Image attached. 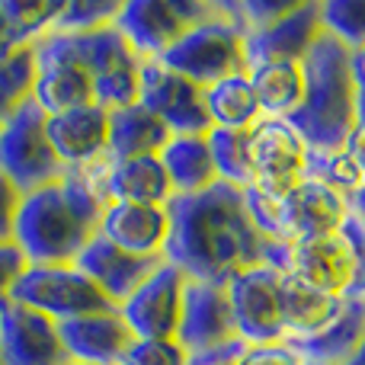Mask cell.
<instances>
[{"mask_svg":"<svg viewBox=\"0 0 365 365\" xmlns=\"http://www.w3.org/2000/svg\"><path fill=\"white\" fill-rule=\"evenodd\" d=\"M170 237L164 259L186 279L227 285L237 272L269 263L285 269L289 247L269 244L257 231L244 202V189L215 182L195 195H173Z\"/></svg>","mask_w":365,"mask_h":365,"instance_id":"1","label":"cell"},{"mask_svg":"<svg viewBox=\"0 0 365 365\" xmlns=\"http://www.w3.org/2000/svg\"><path fill=\"white\" fill-rule=\"evenodd\" d=\"M103 212L106 202L83 173L64 170L61 180L19 195L10 240L26 257V266H74L100 234Z\"/></svg>","mask_w":365,"mask_h":365,"instance_id":"2","label":"cell"},{"mask_svg":"<svg viewBox=\"0 0 365 365\" xmlns=\"http://www.w3.org/2000/svg\"><path fill=\"white\" fill-rule=\"evenodd\" d=\"M304 100L289 115L308 151H343L359 122V71L356 55L324 32L304 55Z\"/></svg>","mask_w":365,"mask_h":365,"instance_id":"3","label":"cell"},{"mask_svg":"<svg viewBox=\"0 0 365 365\" xmlns=\"http://www.w3.org/2000/svg\"><path fill=\"white\" fill-rule=\"evenodd\" d=\"M164 68L177 71L180 77L199 83L202 90L218 81L237 77L250 71L247 61V29L234 4H218L215 16L195 23L182 32L177 45L158 58Z\"/></svg>","mask_w":365,"mask_h":365,"instance_id":"4","label":"cell"},{"mask_svg":"<svg viewBox=\"0 0 365 365\" xmlns=\"http://www.w3.org/2000/svg\"><path fill=\"white\" fill-rule=\"evenodd\" d=\"M45 122L48 115L36 106L32 96L0 122V173L16 186L19 195L64 177Z\"/></svg>","mask_w":365,"mask_h":365,"instance_id":"5","label":"cell"},{"mask_svg":"<svg viewBox=\"0 0 365 365\" xmlns=\"http://www.w3.org/2000/svg\"><path fill=\"white\" fill-rule=\"evenodd\" d=\"M32 58H36L32 100L45 115H58L68 113V109L96 103L93 81H90V71L83 64L74 32L45 29L32 42Z\"/></svg>","mask_w":365,"mask_h":365,"instance_id":"6","label":"cell"},{"mask_svg":"<svg viewBox=\"0 0 365 365\" xmlns=\"http://www.w3.org/2000/svg\"><path fill=\"white\" fill-rule=\"evenodd\" d=\"M6 298L42 311L58 324L115 308L77 266H26L23 276L10 285Z\"/></svg>","mask_w":365,"mask_h":365,"instance_id":"7","label":"cell"},{"mask_svg":"<svg viewBox=\"0 0 365 365\" xmlns=\"http://www.w3.org/2000/svg\"><path fill=\"white\" fill-rule=\"evenodd\" d=\"M215 10L218 4L202 0H125L119 4L113 26L145 61H158L170 45L180 42L182 32L215 16Z\"/></svg>","mask_w":365,"mask_h":365,"instance_id":"8","label":"cell"},{"mask_svg":"<svg viewBox=\"0 0 365 365\" xmlns=\"http://www.w3.org/2000/svg\"><path fill=\"white\" fill-rule=\"evenodd\" d=\"M282 272L279 266L259 263L237 272L225 285L231 302L234 330L247 346H276L285 343L282 330Z\"/></svg>","mask_w":365,"mask_h":365,"instance_id":"9","label":"cell"},{"mask_svg":"<svg viewBox=\"0 0 365 365\" xmlns=\"http://www.w3.org/2000/svg\"><path fill=\"white\" fill-rule=\"evenodd\" d=\"M250 189L272 199H285L308 177V145L292 128L289 119H263L250 128Z\"/></svg>","mask_w":365,"mask_h":365,"instance_id":"10","label":"cell"},{"mask_svg":"<svg viewBox=\"0 0 365 365\" xmlns=\"http://www.w3.org/2000/svg\"><path fill=\"white\" fill-rule=\"evenodd\" d=\"M83 64L93 81V96L103 109H119L138 103L145 58L119 36L113 23L90 32H74Z\"/></svg>","mask_w":365,"mask_h":365,"instance_id":"11","label":"cell"},{"mask_svg":"<svg viewBox=\"0 0 365 365\" xmlns=\"http://www.w3.org/2000/svg\"><path fill=\"white\" fill-rule=\"evenodd\" d=\"M189 279L173 263H160L125 302L119 304L122 321L135 334V340H177L182 292Z\"/></svg>","mask_w":365,"mask_h":365,"instance_id":"12","label":"cell"},{"mask_svg":"<svg viewBox=\"0 0 365 365\" xmlns=\"http://www.w3.org/2000/svg\"><path fill=\"white\" fill-rule=\"evenodd\" d=\"M138 103L151 109L170 135H208L212 122L205 113V90L199 83L180 77L177 71L164 68L160 61H145L141 68Z\"/></svg>","mask_w":365,"mask_h":365,"instance_id":"13","label":"cell"},{"mask_svg":"<svg viewBox=\"0 0 365 365\" xmlns=\"http://www.w3.org/2000/svg\"><path fill=\"white\" fill-rule=\"evenodd\" d=\"M0 365H74L61 346L58 321L19 302H0Z\"/></svg>","mask_w":365,"mask_h":365,"instance_id":"14","label":"cell"},{"mask_svg":"<svg viewBox=\"0 0 365 365\" xmlns=\"http://www.w3.org/2000/svg\"><path fill=\"white\" fill-rule=\"evenodd\" d=\"M285 272L334 298H349L356 289V253L346 234L295 240L285 250Z\"/></svg>","mask_w":365,"mask_h":365,"instance_id":"15","label":"cell"},{"mask_svg":"<svg viewBox=\"0 0 365 365\" xmlns=\"http://www.w3.org/2000/svg\"><path fill=\"white\" fill-rule=\"evenodd\" d=\"M231 340H240V336L234 330V314H231V302H227L225 285L189 279L186 292H182L177 343L189 356H195V353H205V349L225 346Z\"/></svg>","mask_w":365,"mask_h":365,"instance_id":"16","label":"cell"},{"mask_svg":"<svg viewBox=\"0 0 365 365\" xmlns=\"http://www.w3.org/2000/svg\"><path fill=\"white\" fill-rule=\"evenodd\" d=\"M324 36L321 4H295L279 19L247 29V61H304L311 45Z\"/></svg>","mask_w":365,"mask_h":365,"instance_id":"17","label":"cell"},{"mask_svg":"<svg viewBox=\"0 0 365 365\" xmlns=\"http://www.w3.org/2000/svg\"><path fill=\"white\" fill-rule=\"evenodd\" d=\"M282 215L289 244L340 234L349 221V195L336 192L334 186L314 177H304L282 199Z\"/></svg>","mask_w":365,"mask_h":365,"instance_id":"18","label":"cell"},{"mask_svg":"<svg viewBox=\"0 0 365 365\" xmlns=\"http://www.w3.org/2000/svg\"><path fill=\"white\" fill-rule=\"evenodd\" d=\"M58 334H61L64 353L74 365H122L135 343V334L122 321L119 308L61 321Z\"/></svg>","mask_w":365,"mask_h":365,"instance_id":"19","label":"cell"},{"mask_svg":"<svg viewBox=\"0 0 365 365\" xmlns=\"http://www.w3.org/2000/svg\"><path fill=\"white\" fill-rule=\"evenodd\" d=\"M45 128L64 170H83L109 151V109H103L100 103L48 115Z\"/></svg>","mask_w":365,"mask_h":365,"instance_id":"20","label":"cell"},{"mask_svg":"<svg viewBox=\"0 0 365 365\" xmlns=\"http://www.w3.org/2000/svg\"><path fill=\"white\" fill-rule=\"evenodd\" d=\"M160 263H164V257H135V253H125L115 244H109L100 234H96L81 250V257L74 259L77 269H81L115 308H119Z\"/></svg>","mask_w":365,"mask_h":365,"instance_id":"21","label":"cell"},{"mask_svg":"<svg viewBox=\"0 0 365 365\" xmlns=\"http://www.w3.org/2000/svg\"><path fill=\"white\" fill-rule=\"evenodd\" d=\"M100 237L135 257H164L170 237V212L167 205L109 202L100 221Z\"/></svg>","mask_w":365,"mask_h":365,"instance_id":"22","label":"cell"},{"mask_svg":"<svg viewBox=\"0 0 365 365\" xmlns=\"http://www.w3.org/2000/svg\"><path fill=\"white\" fill-rule=\"evenodd\" d=\"M304 365H349L365 349V298L349 295L343 311L324 334L302 343H289Z\"/></svg>","mask_w":365,"mask_h":365,"instance_id":"23","label":"cell"},{"mask_svg":"<svg viewBox=\"0 0 365 365\" xmlns=\"http://www.w3.org/2000/svg\"><path fill=\"white\" fill-rule=\"evenodd\" d=\"M346 298H334L282 272V330L285 343H302L324 334L340 317Z\"/></svg>","mask_w":365,"mask_h":365,"instance_id":"24","label":"cell"},{"mask_svg":"<svg viewBox=\"0 0 365 365\" xmlns=\"http://www.w3.org/2000/svg\"><path fill=\"white\" fill-rule=\"evenodd\" d=\"M113 160V158H109ZM173 182L164 170L160 154L132 160H113L106 173V202H135V205H170Z\"/></svg>","mask_w":365,"mask_h":365,"instance_id":"25","label":"cell"},{"mask_svg":"<svg viewBox=\"0 0 365 365\" xmlns=\"http://www.w3.org/2000/svg\"><path fill=\"white\" fill-rule=\"evenodd\" d=\"M170 128L141 103L132 106L109 109V158L113 160H132V158H151L160 154L170 141Z\"/></svg>","mask_w":365,"mask_h":365,"instance_id":"26","label":"cell"},{"mask_svg":"<svg viewBox=\"0 0 365 365\" xmlns=\"http://www.w3.org/2000/svg\"><path fill=\"white\" fill-rule=\"evenodd\" d=\"M160 160L173 182V195H195L221 182L212 148H208V135H173L160 151Z\"/></svg>","mask_w":365,"mask_h":365,"instance_id":"27","label":"cell"},{"mask_svg":"<svg viewBox=\"0 0 365 365\" xmlns=\"http://www.w3.org/2000/svg\"><path fill=\"white\" fill-rule=\"evenodd\" d=\"M250 87L263 115L289 119L304 100V64L302 61H263L247 71Z\"/></svg>","mask_w":365,"mask_h":365,"instance_id":"28","label":"cell"},{"mask_svg":"<svg viewBox=\"0 0 365 365\" xmlns=\"http://www.w3.org/2000/svg\"><path fill=\"white\" fill-rule=\"evenodd\" d=\"M205 113L212 128H253L263 119V109H259L247 74L205 87Z\"/></svg>","mask_w":365,"mask_h":365,"instance_id":"29","label":"cell"},{"mask_svg":"<svg viewBox=\"0 0 365 365\" xmlns=\"http://www.w3.org/2000/svg\"><path fill=\"white\" fill-rule=\"evenodd\" d=\"M247 145H250V128H212L208 132V148H212V160L221 182L237 189L250 186Z\"/></svg>","mask_w":365,"mask_h":365,"instance_id":"30","label":"cell"},{"mask_svg":"<svg viewBox=\"0 0 365 365\" xmlns=\"http://www.w3.org/2000/svg\"><path fill=\"white\" fill-rule=\"evenodd\" d=\"M36 83V58L32 45H16V48L0 55V122L32 96Z\"/></svg>","mask_w":365,"mask_h":365,"instance_id":"31","label":"cell"},{"mask_svg":"<svg viewBox=\"0 0 365 365\" xmlns=\"http://www.w3.org/2000/svg\"><path fill=\"white\" fill-rule=\"evenodd\" d=\"M321 26L330 38L353 55L365 51V0H327L321 4Z\"/></svg>","mask_w":365,"mask_h":365,"instance_id":"32","label":"cell"},{"mask_svg":"<svg viewBox=\"0 0 365 365\" xmlns=\"http://www.w3.org/2000/svg\"><path fill=\"white\" fill-rule=\"evenodd\" d=\"M119 13V4L115 0H71V4H61L58 16L51 19L48 29L51 32H90L100 29V26H109Z\"/></svg>","mask_w":365,"mask_h":365,"instance_id":"33","label":"cell"},{"mask_svg":"<svg viewBox=\"0 0 365 365\" xmlns=\"http://www.w3.org/2000/svg\"><path fill=\"white\" fill-rule=\"evenodd\" d=\"M308 177L327 182V186H334L336 192H343V195H353L356 189L362 186L359 170H356L353 160L346 158V151H330V154L308 151Z\"/></svg>","mask_w":365,"mask_h":365,"instance_id":"34","label":"cell"},{"mask_svg":"<svg viewBox=\"0 0 365 365\" xmlns=\"http://www.w3.org/2000/svg\"><path fill=\"white\" fill-rule=\"evenodd\" d=\"M122 365H189V353L177 340H135Z\"/></svg>","mask_w":365,"mask_h":365,"instance_id":"35","label":"cell"},{"mask_svg":"<svg viewBox=\"0 0 365 365\" xmlns=\"http://www.w3.org/2000/svg\"><path fill=\"white\" fill-rule=\"evenodd\" d=\"M237 365H304V359L289 343H276V346H247Z\"/></svg>","mask_w":365,"mask_h":365,"instance_id":"36","label":"cell"},{"mask_svg":"<svg viewBox=\"0 0 365 365\" xmlns=\"http://www.w3.org/2000/svg\"><path fill=\"white\" fill-rule=\"evenodd\" d=\"M23 269H26V257L13 247V240L0 244V298H6L10 285L23 276Z\"/></svg>","mask_w":365,"mask_h":365,"instance_id":"37","label":"cell"},{"mask_svg":"<svg viewBox=\"0 0 365 365\" xmlns=\"http://www.w3.org/2000/svg\"><path fill=\"white\" fill-rule=\"evenodd\" d=\"M247 353V343L244 340H231L225 346H215L205 349V353H195L189 356V365H237Z\"/></svg>","mask_w":365,"mask_h":365,"instance_id":"38","label":"cell"},{"mask_svg":"<svg viewBox=\"0 0 365 365\" xmlns=\"http://www.w3.org/2000/svg\"><path fill=\"white\" fill-rule=\"evenodd\" d=\"M19 205V192L10 180L0 173V244H6L13 234V215H16Z\"/></svg>","mask_w":365,"mask_h":365,"instance_id":"39","label":"cell"},{"mask_svg":"<svg viewBox=\"0 0 365 365\" xmlns=\"http://www.w3.org/2000/svg\"><path fill=\"white\" fill-rule=\"evenodd\" d=\"M343 234L349 237V244H353V253H356V289H353V295L365 298V231L356 225L353 218H349L346 227H343Z\"/></svg>","mask_w":365,"mask_h":365,"instance_id":"40","label":"cell"},{"mask_svg":"<svg viewBox=\"0 0 365 365\" xmlns=\"http://www.w3.org/2000/svg\"><path fill=\"white\" fill-rule=\"evenodd\" d=\"M346 158L353 160V167L359 170V177L365 182V109H359V122H356V128H353V135L346 138Z\"/></svg>","mask_w":365,"mask_h":365,"instance_id":"41","label":"cell"},{"mask_svg":"<svg viewBox=\"0 0 365 365\" xmlns=\"http://www.w3.org/2000/svg\"><path fill=\"white\" fill-rule=\"evenodd\" d=\"M349 218H353L356 225L365 231V182L356 189L353 195H349Z\"/></svg>","mask_w":365,"mask_h":365,"instance_id":"42","label":"cell"},{"mask_svg":"<svg viewBox=\"0 0 365 365\" xmlns=\"http://www.w3.org/2000/svg\"><path fill=\"white\" fill-rule=\"evenodd\" d=\"M10 48H16V42H13V36H10V26H6L4 13H0V55L10 51Z\"/></svg>","mask_w":365,"mask_h":365,"instance_id":"43","label":"cell"}]
</instances>
